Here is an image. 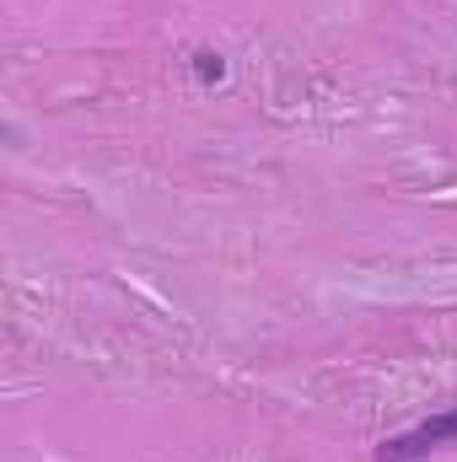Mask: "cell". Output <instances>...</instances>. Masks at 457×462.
I'll return each instance as SVG.
<instances>
[{
    "mask_svg": "<svg viewBox=\"0 0 457 462\" xmlns=\"http://www.w3.org/2000/svg\"><path fill=\"white\" fill-rule=\"evenodd\" d=\"M452 441H457V409H447V414L425 420L420 430L382 441L377 447V462H415V457H425V452H436V447H452Z\"/></svg>",
    "mask_w": 457,
    "mask_h": 462,
    "instance_id": "cell-1",
    "label": "cell"
},
{
    "mask_svg": "<svg viewBox=\"0 0 457 462\" xmlns=\"http://www.w3.org/2000/svg\"><path fill=\"white\" fill-rule=\"evenodd\" d=\"M194 76H200V87H216V81L227 76V60H221L216 49H200V54H194Z\"/></svg>",
    "mask_w": 457,
    "mask_h": 462,
    "instance_id": "cell-2",
    "label": "cell"
}]
</instances>
